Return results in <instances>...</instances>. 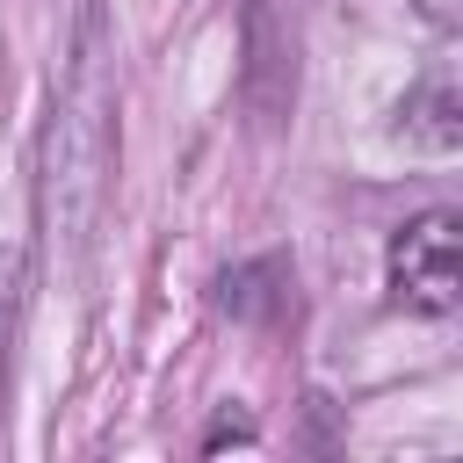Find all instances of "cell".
Returning <instances> with one entry per match:
<instances>
[{"instance_id": "cell-1", "label": "cell", "mask_w": 463, "mask_h": 463, "mask_svg": "<svg viewBox=\"0 0 463 463\" xmlns=\"http://www.w3.org/2000/svg\"><path fill=\"white\" fill-rule=\"evenodd\" d=\"M109 166H116V43L101 0H80L65 22L51 116L36 137V232L51 275L65 282L87 275L101 203H109Z\"/></svg>"}, {"instance_id": "cell-2", "label": "cell", "mask_w": 463, "mask_h": 463, "mask_svg": "<svg viewBox=\"0 0 463 463\" xmlns=\"http://www.w3.org/2000/svg\"><path fill=\"white\" fill-rule=\"evenodd\" d=\"M383 282H391V304L412 311V318H449L456 311V210H420L391 232V253H383Z\"/></svg>"}, {"instance_id": "cell-3", "label": "cell", "mask_w": 463, "mask_h": 463, "mask_svg": "<svg viewBox=\"0 0 463 463\" xmlns=\"http://www.w3.org/2000/svg\"><path fill=\"white\" fill-rule=\"evenodd\" d=\"M239 94H246L253 123H282L289 94H297V58H289V36L275 29L268 0H246V72H239Z\"/></svg>"}, {"instance_id": "cell-4", "label": "cell", "mask_w": 463, "mask_h": 463, "mask_svg": "<svg viewBox=\"0 0 463 463\" xmlns=\"http://www.w3.org/2000/svg\"><path fill=\"white\" fill-rule=\"evenodd\" d=\"M289 304H297V275L282 253H253L217 275V311L239 326H275V318H289Z\"/></svg>"}, {"instance_id": "cell-5", "label": "cell", "mask_w": 463, "mask_h": 463, "mask_svg": "<svg viewBox=\"0 0 463 463\" xmlns=\"http://www.w3.org/2000/svg\"><path fill=\"white\" fill-rule=\"evenodd\" d=\"M398 137L420 145V152H456L463 145V101H456V80L441 65L398 101Z\"/></svg>"}, {"instance_id": "cell-6", "label": "cell", "mask_w": 463, "mask_h": 463, "mask_svg": "<svg viewBox=\"0 0 463 463\" xmlns=\"http://www.w3.org/2000/svg\"><path fill=\"white\" fill-rule=\"evenodd\" d=\"M22 311H29V253H22V246H7V253H0V420H7V383H14Z\"/></svg>"}, {"instance_id": "cell-7", "label": "cell", "mask_w": 463, "mask_h": 463, "mask_svg": "<svg viewBox=\"0 0 463 463\" xmlns=\"http://www.w3.org/2000/svg\"><path fill=\"white\" fill-rule=\"evenodd\" d=\"M224 441H253V420H217V427L203 434V449H224Z\"/></svg>"}, {"instance_id": "cell-8", "label": "cell", "mask_w": 463, "mask_h": 463, "mask_svg": "<svg viewBox=\"0 0 463 463\" xmlns=\"http://www.w3.org/2000/svg\"><path fill=\"white\" fill-rule=\"evenodd\" d=\"M420 14H427L434 29H456V22H463V0H420Z\"/></svg>"}]
</instances>
